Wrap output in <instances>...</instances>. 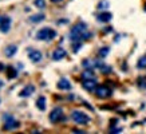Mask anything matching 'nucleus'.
I'll return each mask as SVG.
<instances>
[{"label": "nucleus", "instance_id": "9", "mask_svg": "<svg viewBox=\"0 0 146 134\" xmlns=\"http://www.w3.org/2000/svg\"><path fill=\"white\" fill-rule=\"evenodd\" d=\"M28 58L31 59L34 63H39L40 60H42V58H43V55H42V52H40L39 50H28Z\"/></svg>", "mask_w": 146, "mask_h": 134}, {"label": "nucleus", "instance_id": "17", "mask_svg": "<svg viewBox=\"0 0 146 134\" xmlns=\"http://www.w3.org/2000/svg\"><path fill=\"white\" fill-rule=\"evenodd\" d=\"M109 52H110V48L105 46V47H102V48L98 51V55H99V58H101V59H103V58H106V55Z\"/></svg>", "mask_w": 146, "mask_h": 134}, {"label": "nucleus", "instance_id": "20", "mask_svg": "<svg viewBox=\"0 0 146 134\" xmlns=\"http://www.w3.org/2000/svg\"><path fill=\"white\" fill-rule=\"evenodd\" d=\"M34 4H35L36 8L43 9L46 7V1H44V0H34Z\"/></svg>", "mask_w": 146, "mask_h": 134}, {"label": "nucleus", "instance_id": "15", "mask_svg": "<svg viewBox=\"0 0 146 134\" xmlns=\"http://www.w3.org/2000/svg\"><path fill=\"white\" fill-rule=\"evenodd\" d=\"M36 107L39 109L40 111H44L46 110V98L44 97H39L36 101Z\"/></svg>", "mask_w": 146, "mask_h": 134}, {"label": "nucleus", "instance_id": "21", "mask_svg": "<svg viewBox=\"0 0 146 134\" xmlns=\"http://www.w3.org/2000/svg\"><path fill=\"white\" fill-rule=\"evenodd\" d=\"M137 67L138 68H146V56L139 58V60H138V63H137Z\"/></svg>", "mask_w": 146, "mask_h": 134}, {"label": "nucleus", "instance_id": "14", "mask_svg": "<svg viewBox=\"0 0 146 134\" xmlns=\"http://www.w3.org/2000/svg\"><path fill=\"white\" fill-rule=\"evenodd\" d=\"M35 91V87L32 85H27L24 89H23V91L20 93V97H23V98H27V97H30L32 93Z\"/></svg>", "mask_w": 146, "mask_h": 134}, {"label": "nucleus", "instance_id": "24", "mask_svg": "<svg viewBox=\"0 0 146 134\" xmlns=\"http://www.w3.org/2000/svg\"><path fill=\"white\" fill-rule=\"evenodd\" d=\"M72 47H74V52H78V51H79L80 50V47H82V43H80V42H74V46H72Z\"/></svg>", "mask_w": 146, "mask_h": 134}, {"label": "nucleus", "instance_id": "11", "mask_svg": "<svg viewBox=\"0 0 146 134\" xmlns=\"http://www.w3.org/2000/svg\"><path fill=\"white\" fill-rule=\"evenodd\" d=\"M56 86H58V89L62 90V91H68V90H71V83L67 78H60V79L58 80Z\"/></svg>", "mask_w": 146, "mask_h": 134}, {"label": "nucleus", "instance_id": "16", "mask_svg": "<svg viewBox=\"0 0 146 134\" xmlns=\"http://www.w3.org/2000/svg\"><path fill=\"white\" fill-rule=\"evenodd\" d=\"M87 78H94L93 68H84V71L82 72V79H87Z\"/></svg>", "mask_w": 146, "mask_h": 134}, {"label": "nucleus", "instance_id": "19", "mask_svg": "<svg viewBox=\"0 0 146 134\" xmlns=\"http://www.w3.org/2000/svg\"><path fill=\"white\" fill-rule=\"evenodd\" d=\"M99 71L103 72V74H110V72H111V67L110 66H106V64H103V63H102L101 66H99Z\"/></svg>", "mask_w": 146, "mask_h": 134}, {"label": "nucleus", "instance_id": "25", "mask_svg": "<svg viewBox=\"0 0 146 134\" xmlns=\"http://www.w3.org/2000/svg\"><path fill=\"white\" fill-rule=\"evenodd\" d=\"M138 85H139V87H143V89H146V80L143 79V78H139V82H138Z\"/></svg>", "mask_w": 146, "mask_h": 134}, {"label": "nucleus", "instance_id": "27", "mask_svg": "<svg viewBox=\"0 0 146 134\" xmlns=\"http://www.w3.org/2000/svg\"><path fill=\"white\" fill-rule=\"evenodd\" d=\"M3 86H4V83H3V80L0 79V90H1V87H3Z\"/></svg>", "mask_w": 146, "mask_h": 134}, {"label": "nucleus", "instance_id": "1", "mask_svg": "<svg viewBox=\"0 0 146 134\" xmlns=\"http://www.w3.org/2000/svg\"><path fill=\"white\" fill-rule=\"evenodd\" d=\"M91 38V34L87 31V26L84 23H78L71 28L70 31V40L71 42H82Z\"/></svg>", "mask_w": 146, "mask_h": 134}, {"label": "nucleus", "instance_id": "7", "mask_svg": "<svg viewBox=\"0 0 146 134\" xmlns=\"http://www.w3.org/2000/svg\"><path fill=\"white\" fill-rule=\"evenodd\" d=\"M82 86H83V89L86 91H95L98 82L95 79V76L94 78H87V79H82Z\"/></svg>", "mask_w": 146, "mask_h": 134}, {"label": "nucleus", "instance_id": "22", "mask_svg": "<svg viewBox=\"0 0 146 134\" xmlns=\"http://www.w3.org/2000/svg\"><path fill=\"white\" fill-rule=\"evenodd\" d=\"M98 8H99V9H106V8H109V1H106V0H102L101 3L98 4Z\"/></svg>", "mask_w": 146, "mask_h": 134}, {"label": "nucleus", "instance_id": "12", "mask_svg": "<svg viewBox=\"0 0 146 134\" xmlns=\"http://www.w3.org/2000/svg\"><path fill=\"white\" fill-rule=\"evenodd\" d=\"M111 18H113V15L110 12H101L99 15H97V20L101 23H107L110 22Z\"/></svg>", "mask_w": 146, "mask_h": 134}, {"label": "nucleus", "instance_id": "5", "mask_svg": "<svg viewBox=\"0 0 146 134\" xmlns=\"http://www.w3.org/2000/svg\"><path fill=\"white\" fill-rule=\"evenodd\" d=\"M48 118H50V121H51L52 123H56V122H59V121H62L63 118H64L63 109H62V107H55L52 111L50 113Z\"/></svg>", "mask_w": 146, "mask_h": 134}, {"label": "nucleus", "instance_id": "10", "mask_svg": "<svg viewBox=\"0 0 146 134\" xmlns=\"http://www.w3.org/2000/svg\"><path fill=\"white\" fill-rule=\"evenodd\" d=\"M66 56H67V51L63 47H58V48L54 50V52H52L54 60H60V59L66 58Z\"/></svg>", "mask_w": 146, "mask_h": 134}, {"label": "nucleus", "instance_id": "2", "mask_svg": "<svg viewBox=\"0 0 146 134\" xmlns=\"http://www.w3.org/2000/svg\"><path fill=\"white\" fill-rule=\"evenodd\" d=\"M71 119L74 121V123L80 125V126H86L91 122V118L86 113L80 111V110H74V111L71 113Z\"/></svg>", "mask_w": 146, "mask_h": 134}, {"label": "nucleus", "instance_id": "26", "mask_svg": "<svg viewBox=\"0 0 146 134\" xmlns=\"http://www.w3.org/2000/svg\"><path fill=\"white\" fill-rule=\"evenodd\" d=\"M52 3H60V1H63V0H51Z\"/></svg>", "mask_w": 146, "mask_h": 134}, {"label": "nucleus", "instance_id": "23", "mask_svg": "<svg viewBox=\"0 0 146 134\" xmlns=\"http://www.w3.org/2000/svg\"><path fill=\"white\" fill-rule=\"evenodd\" d=\"M18 75V71H16V70H15V68H13V67H9V71H8V78H11V79H12V78H15V76Z\"/></svg>", "mask_w": 146, "mask_h": 134}, {"label": "nucleus", "instance_id": "18", "mask_svg": "<svg viewBox=\"0 0 146 134\" xmlns=\"http://www.w3.org/2000/svg\"><path fill=\"white\" fill-rule=\"evenodd\" d=\"M43 19H44V15H43V13H38V15L31 16V18H30V20H31V22H34V23H39V22H42Z\"/></svg>", "mask_w": 146, "mask_h": 134}, {"label": "nucleus", "instance_id": "8", "mask_svg": "<svg viewBox=\"0 0 146 134\" xmlns=\"http://www.w3.org/2000/svg\"><path fill=\"white\" fill-rule=\"evenodd\" d=\"M19 126H20V123L16 119H13L12 117H7L5 118V122H4L5 130H15V129H18Z\"/></svg>", "mask_w": 146, "mask_h": 134}, {"label": "nucleus", "instance_id": "13", "mask_svg": "<svg viewBox=\"0 0 146 134\" xmlns=\"http://www.w3.org/2000/svg\"><path fill=\"white\" fill-rule=\"evenodd\" d=\"M16 52H18V47H16L15 44L7 46V47H5V50H4V54H5V56H7V58H12Z\"/></svg>", "mask_w": 146, "mask_h": 134}, {"label": "nucleus", "instance_id": "3", "mask_svg": "<svg viewBox=\"0 0 146 134\" xmlns=\"http://www.w3.org/2000/svg\"><path fill=\"white\" fill-rule=\"evenodd\" d=\"M55 36H56V31H55V30H52V28H48V27L40 28L39 31L36 32V39H38V40L50 42V40L55 39Z\"/></svg>", "mask_w": 146, "mask_h": 134}, {"label": "nucleus", "instance_id": "28", "mask_svg": "<svg viewBox=\"0 0 146 134\" xmlns=\"http://www.w3.org/2000/svg\"><path fill=\"white\" fill-rule=\"evenodd\" d=\"M3 67H4V64H3V63H0V71H1V70H4Z\"/></svg>", "mask_w": 146, "mask_h": 134}, {"label": "nucleus", "instance_id": "4", "mask_svg": "<svg viewBox=\"0 0 146 134\" xmlns=\"http://www.w3.org/2000/svg\"><path fill=\"white\" fill-rule=\"evenodd\" d=\"M111 94H113V90L110 87H107L106 85H101V86H97V89H95V95H97L98 98H109Z\"/></svg>", "mask_w": 146, "mask_h": 134}, {"label": "nucleus", "instance_id": "6", "mask_svg": "<svg viewBox=\"0 0 146 134\" xmlns=\"http://www.w3.org/2000/svg\"><path fill=\"white\" fill-rule=\"evenodd\" d=\"M11 24H12V20L9 16L7 15H0V31L5 34L11 30Z\"/></svg>", "mask_w": 146, "mask_h": 134}]
</instances>
